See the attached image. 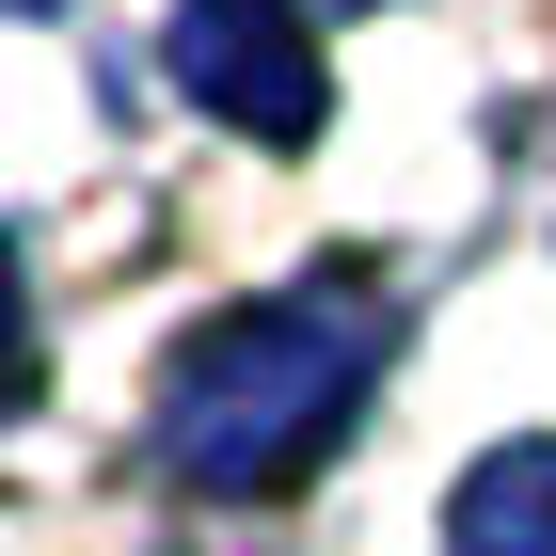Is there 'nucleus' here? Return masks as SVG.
Returning <instances> with one entry per match:
<instances>
[{
    "label": "nucleus",
    "mask_w": 556,
    "mask_h": 556,
    "mask_svg": "<svg viewBox=\"0 0 556 556\" xmlns=\"http://www.w3.org/2000/svg\"><path fill=\"white\" fill-rule=\"evenodd\" d=\"M33 397V302H16V255H0V414Z\"/></svg>",
    "instance_id": "20e7f679"
},
{
    "label": "nucleus",
    "mask_w": 556,
    "mask_h": 556,
    "mask_svg": "<svg viewBox=\"0 0 556 556\" xmlns=\"http://www.w3.org/2000/svg\"><path fill=\"white\" fill-rule=\"evenodd\" d=\"M445 556H556V429L493 445V462L445 493Z\"/></svg>",
    "instance_id": "7ed1b4c3"
},
{
    "label": "nucleus",
    "mask_w": 556,
    "mask_h": 556,
    "mask_svg": "<svg viewBox=\"0 0 556 556\" xmlns=\"http://www.w3.org/2000/svg\"><path fill=\"white\" fill-rule=\"evenodd\" d=\"M382 350H397V302L366 287V270H318V287H287V302H239V318H207V334L175 350L160 462L191 477V493H287V477L366 414Z\"/></svg>",
    "instance_id": "f257e3e1"
},
{
    "label": "nucleus",
    "mask_w": 556,
    "mask_h": 556,
    "mask_svg": "<svg viewBox=\"0 0 556 556\" xmlns=\"http://www.w3.org/2000/svg\"><path fill=\"white\" fill-rule=\"evenodd\" d=\"M175 80L207 96L223 128H255V143H318V33H302L287 0H191L175 16Z\"/></svg>",
    "instance_id": "f03ea898"
},
{
    "label": "nucleus",
    "mask_w": 556,
    "mask_h": 556,
    "mask_svg": "<svg viewBox=\"0 0 556 556\" xmlns=\"http://www.w3.org/2000/svg\"><path fill=\"white\" fill-rule=\"evenodd\" d=\"M16 16H48V0H16Z\"/></svg>",
    "instance_id": "39448f33"
}]
</instances>
